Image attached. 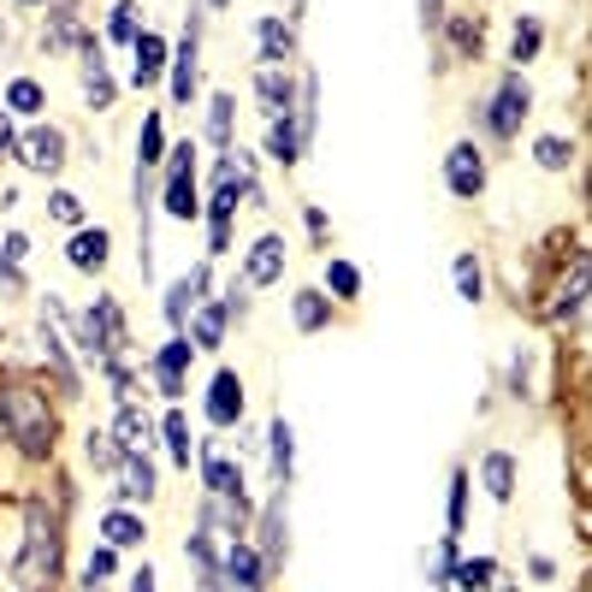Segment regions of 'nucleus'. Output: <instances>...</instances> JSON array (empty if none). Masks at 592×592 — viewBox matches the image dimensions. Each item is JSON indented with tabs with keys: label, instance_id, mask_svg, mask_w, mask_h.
<instances>
[{
	"label": "nucleus",
	"instance_id": "f257e3e1",
	"mask_svg": "<svg viewBox=\"0 0 592 592\" xmlns=\"http://www.w3.org/2000/svg\"><path fill=\"white\" fill-rule=\"evenodd\" d=\"M0 432L24 450V457H48L54 450V409L37 386H0Z\"/></svg>",
	"mask_w": 592,
	"mask_h": 592
},
{
	"label": "nucleus",
	"instance_id": "f03ea898",
	"mask_svg": "<svg viewBox=\"0 0 592 592\" xmlns=\"http://www.w3.org/2000/svg\"><path fill=\"white\" fill-rule=\"evenodd\" d=\"M12 574H19V592H48L60 581V521L48 516L42 498L24 510V551Z\"/></svg>",
	"mask_w": 592,
	"mask_h": 592
},
{
	"label": "nucleus",
	"instance_id": "7ed1b4c3",
	"mask_svg": "<svg viewBox=\"0 0 592 592\" xmlns=\"http://www.w3.org/2000/svg\"><path fill=\"white\" fill-rule=\"evenodd\" d=\"M161 207L172 220H196V149L190 143H178L166 154V190H161Z\"/></svg>",
	"mask_w": 592,
	"mask_h": 592
},
{
	"label": "nucleus",
	"instance_id": "20e7f679",
	"mask_svg": "<svg viewBox=\"0 0 592 592\" xmlns=\"http://www.w3.org/2000/svg\"><path fill=\"white\" fill-rule=\"evenodd\" d=\"M528 108H533V90L521 83V72H510V78L498 83L492 108H486V125H492V136H516L521 119H528Z\"/></svg>",
	"mask_w": 592,
	"mask_h": 592
},
{
	"label": "nucleus",
	"instance_id": "39448f33",
	"mask_svg": "<svg viewBox=\"0 0 592 592\" xmlns=\"http://www.w3.org/2000/svg\"><path fill=\"white\" fill-rule=\"evenodd\" d=\"M445 184H450V196H462V202H474L486 190V161H480L474 143H457L445 154Z\"/></svg>",
	"mask_w": 592,
	"mask_h": 592
},
{
	"label": "nucleus",
	"instance_id": "423d86ee",
	"mask_svg": "<svg viewBox=\"0 0 592 592\" xmlns=\"http://www.w3.org/2000/svg\"><path fill=\"white\" fill-rule=\"evenodd\" d=\"M19 161L30 172H42V178H54V172L65 166V131L54 125H37V131H24V143H19Z\"/></svg>",
	"mask_w": 592,
	"mask_h": 592
},
{
	"label": "nucleus",
	"instance_id": "0eeeda50",
	"mask_svg": "<svg viewBox=\"0 0 592 592\" xmlns=\"http://www.w3.org/2000/svg\"><path fill=\"white\" fill-rule=\"evenodd\" d=\"M586 296H592V255H574V267L557 278V303L545 308L551 320H574L586 308Z\"/></svg>",
	"mask_w": 592,
	"mask_h": 592
},
{
	"label": "nucleus",
	"instance_id": "6e6552de",
	"mask_svg": "<svg viewBox=\"0 0 592 592\" xmlns=\"http://www.w3.org/2000/svg\"><path fill=\"white\" fill-rule=\"evenodd\" d=\"M255 95H261V113H267V119L296 113V78L285 72V65H261V72H255Z\"/></svg>",
	"mask_w": 592,
	"mask_h": 592
},
{
	"label": "nucleus",
	"instance_id": "1a4fd4ad",
	"mask_svg": "<svg viewBox=\"0 0 592 592\" xmlns=\"http://www.w3.org/2000/svg\"><path fill=\"white\" fill-rule=\"evenodd\" d=\"M202 303H207V267H190V273L178 278V285L166 290V320L184 333V326H190V315H196Z\"/></svg>",
	"mask_w": 592,
	"mask_h": 592
},
{
	"label": "nucleus",
	"instance_id": "9d476101",
	"mask_svg": "<svg viewBox=\"0 0 592 592\" xmlns=\"http://www.w3.org/2000/svg\"><path fill=\"white\" fill-rule=\"evenodd\" d=\"M202 486H207V498L249 503V498H243V468H237V462H225L214 445H202Z\"/></svg>",
	"mask_w": 592,
	"mask_h": 592
},
{
	"label": "nucleus",
	"instance_id": "9b49d317",
	"mask_svg": "<svg viewBox=\"0 0 592 592\" xmlns=\"http://www.w3.org/2000/svg\"><path fill=\"white\" fill-rule=\"evenodd\" d=\"M207 421L214 427H237L243 421V379L232 368L214 374V386H207Z\"/></svg>",
	"mask_w": 592,
	"mask_h": 592
},
{
	"label": "nucleus",
	"instance_id": "f8f14e48",
	"mask_svg": "<svg viewBox=\"0 0 592 592\" xmlns=\"http://www.w3.org/2000/svg\"><path fill=\"white\" fill-rule=\"evenodd\" d=\"M190 350H196V344H190L184 333L161 344V356H154V379H161V397H184V368H190Z\"/></svg>",
	"mask_w": 592,
	"mask_h": 592
},
{
	"label": "nucleus",
	"instance_id": "ddd939ff",
	"mask_svg": "<svg viewBox=\"0 0 592 592\" xmlns=\"http://www.w3.org/2000/svg\"><path fill=\"white\" fill-rule=\"evenodd\" d=\"M261 563H267V557H261L255 545H243V539H232V551H225L220 581L232 586V592H255V586H261Z\"/></svg>",
	"mask_w": 592,
	"mask_h": 592
},
{
	"label": "nucleus",
	"instance_id": "4468645a",
	"mask_svg": "<svg viewBox=\"0 0 592 592\" xmlns=\"http://www.w3.org/2000/svg\"><path fill=\"white\" fill-rule=\"evenodd\" d=\"M113 95H119V83L108 78V60H101V42L83 48V101H90L95 113H108L113 108Z\"/></svg>",
	"mask_w": 592,
	"mask_h": 592
},
{
	"label": "nucleus",
	"instance_id": "2eb2a0df",
	"mask_svg": "<svg viewBox=\"0 0 592 592\" xmlns=\"http://www.w3.org/2000/svg\"><path fill=\"white\" fill-rule=\"evenodd\" d=\"M278 273H285V237H261L243 261V285H273Z\"/></svg>",
	"mask_w": 592,
	"mask_h": 592
},
{
	"label": "nucleus",
	"instance_id": "dca6fc26",
	"mask_svg": "<svg viewBox=\"0 0 592 592\" xmlns=\"http://www.w3.org/2000/svg\"><path fill=\"white\" fill-rule=\"evenodd\" d=\"M190 95H196V19H190V30H184V48L172 54V101L190 108Z\"/></svg>",
	"mask_w": 592,
	"mask_h": 592
},
{
	"label": "nucleus",
	"instance_id": "f3484780",
	"mask_svg": "<svg viewBox=\"0 0 592 592\" xmlns=\"http://www.w3.org/2000/svg\"><path fill=\"white\" fill-rule=\"evenodd\" d=\"M42 356H48V368L60 374V386L65 391H78V368H72V350H65V338H60V320L42 308Z\"/></svg>",
	"mask_w": 592,
	"mask_h": 592
},
{
	"label": "nucleus",
	"instance_id": "a211bd4d",
	"mask_svg": "<svg viewBox=\"0 0 592 592\" xmlns=\"http://www.w3.org/2000/svg\"><path fill=\"white\" fill-rule=\"evenodd\" d=\"M131 54H136V83H154V78H161L166 72V60H172V48L161 42V37H154V30H136V42H131Z\"/></svg>",
	"mask_w": 592,
	"mask_h": 592
},
{
	"label": "nucleus",
	"instance_id": "6ab92c4d",
	"mask_svg": "<svg viewBox=\"0 0 592 592\" xmlns=\"http://www.w3.org/2000/svg\"><path fill=\"white\" fill-rule=\"evenodd\" d=\"M108 249H113V237L95 225V232H78V237H72V249H65V261H72L78 273H101V267H108Z\"/></svg>",
	"mask_w": 592,
	"mask_h": 592
},
{
	"label": "nucleus",
	"instance_id": "aec40b11",
	"mask_svg": "<svg viewBox=\"0 0 592 592\" xmlns=\"http://www.w3.org/2000/svg\"><path fill=\"white\" fill-rule=\"evenodd\" d=\"M225 303H202L196 315H190V344H196V350H220V338H225Z\"/></svg>",
	"mask_w": 592,
	"mask_h": 592
},
{
	"label": "nucleus",
	"instance_id": "412c9836",
	"mask_svg": "<svg viewBox=\"0 0 592 592\" xmlns=\"http://www.w3.org/2000/svg\"><path fill=\"white\" fill-rule=\"evenodd\" d=\"M113 439H119V450H149V439H154V421L136 404H119V421H113Z\"/></svg>",
	"mask_w": 592,
	"mask_h": 592
},
{
	"label": "nucleus",
	"instance_id": "4be33fe9",
	"mask_svg": "<svg viewBox=\"0 0 592 592\" xmlns=\"http://www.w3.org/2000/svg\"><path fill=\"white\" fill-rule=\"evenodd\" d=\"M119 492L125 498H154V468H149L143 450H125V457H119Z\"/></svg>",
	"mask_w": 592,
	"mask_h": 592
},
{
	"label": "nucleus",
	"instance_id": "5701e85b",
	"mask_svg": "<svg viewBox=\"0 0 592 592\" xmlns=\"http://www.w3.org/2000/svg\"><path fill=\"white\" fill-rule=\"evenodd\" d=\"M261 557H267V563H278V557H285V486L273 492L267 516H261Z\"/></svg>",
	"mask_w": 592,
	"mask_h": 592
},
{
	"label": "nucleus",
	"instance_id": "b1692460",
	"mask_svg": "<svg viewBox=\"0 0 592 592\" xmlns=\"http://www.w3.org/2000/svg\"><path fill=\"white\" fill-rule=\"evenodd\" d=\"M267 154H273L278 166H296V161H303V131H296V113L273 119V131H267Z\"/></svg>",
	"mask_w": 592,
	"mask_h": 592
},
{
	"label": "nucleus",
	"instance_id": "393cba45",
	"mask_svg": "<svg viewBox=\"0 0 592 592\" xmlns=\"http://www.w3.org/2000/svg\"><path fill=\"white\" fill-rule=\"evenodd\" d=\"M48 48H90L78 7H54V12H48Z\"/></svg>",
	"mask_w": 592,
	"mask_h": 592
},
{
	"label": "nucleus",
	"instance_id": "a878e982",
	"mask_svg": "<svg viewBox=\"0 0 592 592\" xmlns=\"http://www.w3.org/2000/svg\"><path fill=\"white\" fill-rule=\"evenodd\" d=\"M290 315H296V326H303V333H320V326L333 320V296H320V290H296V296H290Z\"/></svg>",
	"mask_w": 592,
	"mask_h": 592
},
{
	"label": "nucleus",
	"instance_id": "bb28decb",
	"mask_svg": "<svg viewBox=\"0 0 592 592\" xmlns=\"http://www.w3.org/2000/svg\"><path fill=\"white\" fill-rule=\"evenodd\" d=\"M480 480H486V492H492L498 503H510V498H516V462L503 457V450H492V457L480 462Z\"/></svg>",
	"mask_w": 592,
	"mask_h": 592
},
{
	"label": "nucleus",
	"instance_id": "cd10ccee",
	"mask_svg": "<svg viewBox=\"0 0 592 592\" xmlns=\"http://www.w3.org/2000/svg\"><path fill=\"white\" fill-rule=\"evenodd\" d=\"M290 48H296V37L285 19H261V65H285Z\"/></svg>",
	"mask_w": 592,
	"mask_h": 592
},
{
	"label": "nucleus",
	"instance_id": "c85d7f7f",
	"mask_svg": "<svg viewBox=\"0 0 592 592\" xmlns=\"http://www.w3.org/2000/svg\"><path fill=\"white\" fill-rule=\"evenodd\" d=\"M267 439H273V480L278 486H290V462H296V432H290V421L278 415V421L267 427Z\"/></svg>",
	"mask_w": 592,
	"mask_h": 592
},
{
	"label": "nucleus",
	"instance_id": "c756f323",
	"mask_svg": "<svg viewBox=\"0 0 592 592\" xmlns=\"http://www.w3.org/2000/svg\"><path fill=\"white\" fill-rule=\"evenodd\" d=\"M232 119H237V101L232 95L207 101V143H214V149H232Z\"/></svg>",
	"mask_w": 592,
	"mask_h": 592
},
{
	"label": "nucleus",
	"instance_id": "7c9ffc66",
	"mask_svg": "<svg viewBox=\"0 0 592 592\" xmlns=\"http://www.w3.org/2000/svg\"><path fill=\"white\" fill-rule=\"evenodd\" d=\"M154 161H166V125H161V113H149L143 119V136H136V166H154Z\"/></svg>",
	"mask_w": 592,
	"mask_h": 592
},
{
	"label": "nucleus",
	"instance_id": "2f4dec72",
	"mask_svg": "<svg viewBox=\"0 0 592 592\" xmlns=\"http://www.w3.org/2000/svg\"><path fill=\"white\" fill-rule=\"evenodd\" d=\"M7 113L37 119V113H42V83H37V78H12V83H7Z\"/></svg>",
	"mask_w": 592,
	"mask_h": 592
},
{
	"label": "nucleus",
	"instance_id": "473e14b6",
	"mask_svg": "<svg viewBox=\"0 0 592 592\" xmlns=\"http://www.w3.org/2000/svg\"><path fill=\"white\" fill-rule=\"evenodd\" d=\"M492 574H498L492 557H468V563L450 569V581H457L462 592H486V586H492Z\"/></svg>",
	"mask_w": 592,
	"mask_h": 592
},
{
	"label": "nucleus",
	"instance_id": "72a5a7b5",
	"mask_svg": "<svg viewBox=\"0 0 592 592\" xmlns=\"http://www.w3.org/2000/svg\"><path fill=\"white\" fill-rule=\"evenodd\" d=\"M101 533H108V545H143V521H136L131 510H113L108 521H101Z\"/></svg>",
	"mask_w": 592,
	"mask_h": 592
},
{
	"label": "nucleus",
	"instance_id": "f704fd0d",
	"mask_svg": "<svg viewBox=\"0 0 592 592\" xmlns=\"http://www.w3.org/2000/svg\"><path fill=\"white\" fill-rule=\"evenodd\" d=\"M161 432H166V450H172V462H178V468H190V421H184L178 409H172Z\"/></svg>",
	"mask_w": 592,
	"mask_h": 592
},
{
	"label": "nucleus",
	"instance_id": "c9c22d12",
	"mask_svg": "<svg viewBox=\"0 0 592 592\" xmlns=\"http://www.w3.org/2000/svg\"><path fill=\"white\" fill-rule=\"evenodd\" d=\"M326 290H333V296H344V303H350V296L361 290V273L350 267V261H326Z\"/></svg>",
	"mask_w": 592,
	"mask_h": 592
},
{
	"label": "nucleus",
	"instance_id": "e433bc0d",
	"mask_svg": "<svg viewBox=\"0 0 592 592\" xmlns=\"http://www.w3.org/2000/svg\"><path fill=\"white\" fill-rule=\"evenodd\" d=\"M457 290H462V303H480L486 273H480V261H474V255H457Z\"/></svg>",
	"mask_w": 592,
	"mask_h": 592
},
{
	"label": "nucleus",
	"instance_id": "4c0bfd02",
	"mask_svg": "<svg viewBox=\"0 0 592 592\" xmlns=\"http://www.w3.org/2000/svg\"><path fill=\"white\" fill-rule=\"evenodd\" d=\"M569 154H574V149L563 143V136H539V143H533V161L545 166V172H563V166H569Z\"/></svg>",
	"mask_w": 592,
	"mask_h": 592
},
{
	"label": "nucleus",
	"instance_id": "58836bf2",
	"mask_svg": "<svg viewBox=\"0 0 592 592\" xmlns=\"http://www.w3.org/2000/svg\"><path fill=\"white\" fill-rule=\"evenodd\" d=\"M539 42H545V30H539L533 19H521V24H516V37H510V54H516L521 65H528V60L539 54Z\"/></svg>",
	"mask_w": 592,
	"mask_h": 592
},
{
	"label": "nucleus",
	"instance_id": "ea45409f",
	"mask_svg": "<svg viewBox=\"0 0 592 592\" xmlns=\"http://www.w3.org/2000/svg\"><path fill=\"white\" fill-rule=\"evenodd\" d=\"M113 569H119V557H113V545H95V551H90V569H83V586H90V592H95V586H101V581H108V574H113Z\"/></svg>",
	"mask_w": 592,
	"mask_h": 592
},
{
	"label": "nucleus",
	"instance_id": "a19ab883",
	"mask_svg": "<svg viewBox=\"0 0 592 592\" xmlns=\"http://www.w3.org/2000/svg\"><path fill=\"white\" fill-rule=\"evenodd\" d=\"M108 37H113V42H136V7H131V0H119V7H113Z\"/></svg>",
	"mask_w": 592,
	"mask_h": 592
},
{
	"label": "nucleus",
	"instance_id": "79ce46f5",
	"mask_svg": "<svg viewBox=\"0 0 592 592\" xmlns=\"http://www.w3.org/2000/svg\"><path fill=\"white\" fill-rule=\"evenodd\" d=\"M119 457H125V450H119L113 432H90V462L95 468H119Z\"/></svg>",
	"mask_w": 592,
	"mask_h": 592
},
{
	"label": "nucleus",
	"instance_id": "37998d69",
	"mask_svg": "<svg viewBox=\"0 0 592 592\" xmlns=\"http://www.w3.org/2000/svg\"><path fill=\"white\" fill-rule=\"evenodd\" d=\"M54 220L78 225V220H83V196H72V190H54Z\"/></svg>",
	"mask_w": 592,
	"mask_h": 592
},
{
	"label": "nucleus",
	"instance_id": "c03bdc74",
	"mask_svg": "<svg viewBox=\"0 0 592 592\" xmlns=\"http://www.w3.org/2000/svg\"><path fill=\"white\" fill-rule=\"evenodd\" d=\"M462 503H468V474L450 480V539H457V528H462Z\"/></svg>",
	"mask_w": 592,
	"mask_h": 592
},
{
	"label": "nucleus",
	"instance_id": "a18cd8bd",
	"mask_svg": "<svg viewBox=\"0 0 592 592\" xmlns=\"http://www.w3.org/2000/svg\"><path fill=\"white\" fill-rule=\"evenodd\" d=\"M0 255H7V261H12V267H19V261L30 255V237H24V232H12L7 243H0Z\"/></svg>",
	"mask_w": 592,
	"mask_h": 592
},
{
	"label": "nucleus",
	"instance_id": "49530a36",
	"mask_svg": "<svg viewBox=\"0 0 592 592\" xmlns=\"http://www.w3.org/2000/svg\"><path fill=\"white\" fill-rule=\"evenodd\" d=\"M0 285H7V290H24V273H19V267H12V261H7V255H0Z\"/></svg>",
	"mask_w": 592,
	"mask_h": 592
},
{
	"label": "nucleus",
	"instance_id": "de8ad7c7",
	"mask_svg": "<svg viewBox=\"0 0 592 592\" xmlns=\"http://www.w3.org/2000/svg\"><path fill=\"white\" fill-rule=\"evenodd\" d=\"M125 592H154V569L143 563V569H136V574H131V586H125Z\"/></svg>",
	"mask_w": 592,
	"mask_h": 592
},
{
	"label": "nucleus",
	"instance_id": "09e8293b",
	"mask_svg": "<svg viewBox=\"0 0 592 592\" xmlns=\"http://www.w3.org/2000/svg\"><path fill=\"white\" fill-rule=\"evenodd\" d=\"M421 24H445V0H421Z\"/></svg>",
	"mask_w": 592,
	"mask_h": 592
},
{
	"label": "nucleus",
	"instance_id": "8fccbe9b",
	"mask_svg": "<svg viewBox=\"0 0 592 592\" xmlns=\"http://www.w3.org/2000/svg\"><path fill=\"white\" fill-rule=\"evenodd\" d=\"M12 154V125H7V108H0V161Z\"/></svg>",
	"mask_w": 592,
	"mask_h": 592
},
{
	"label": "nucleus",
	"instance_id": "3c124183",
	"mask_svg": "<svg viewBox=\"0 0 592 592\" xmlns=\"http://www.w3.org/2000/svg\"><path fill=\"white\" fill-rule=\"evenodd\" d=\"M581 315H586V326H592V296H586V308H581Z\"/></svg>",
	"mask_w": 592,
	"mask_h": 592
},
{
	"label": "nucleus",
	"instance_id": "603ef678",
	"mask_svg": "<svg viewBox=\"0 0 592 592\" xmlns=\"http://www.w3.org/2000/svg\"><path fill=\"white\" fill-rule=\"evenodd\" d=\"M19 7H48V0H19Z\"/></svg>",
	"mask_w": 592,
	"mask_h": 592
},
{
	"label": "nucleus",
	"instance_id": "864d4df0",
	"mask_svg": "<svg viewBox=\"0 0 592 592\" xmlns=\"http://www.w3.org/2000/svg\"><path fill=\"white\" fill-rule=\"evenodd\" d=\"M207 7H232V0H207Z\"/></svg>",
	"mask_w": 592,
	"mask_h": 592
}]
</instances>
